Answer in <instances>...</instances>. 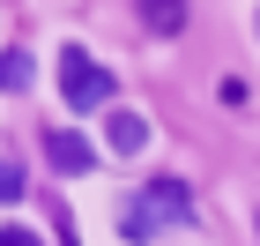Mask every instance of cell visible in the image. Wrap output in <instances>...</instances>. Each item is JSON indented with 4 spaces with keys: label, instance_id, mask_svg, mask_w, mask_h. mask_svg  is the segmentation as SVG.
<instances>
[{
    "label": "cell",
    "instance_id": "obj_1",
    "mask_svg": "<svg viewBox=\"0 0 260 246\" xmlns=\"http://www.w3.org/2000/svg\"><path fill=\"white\" fill-rule=\"evenodd\" d=\"M164 224H193V194H186V179H149L134 202H126V216H119V231H126L134 246H149Z\"/></svg>",
    "mask_w": 260,
    "mask_h": 246
},
{
    "label": "cell",
    "instance_id": "obj_2",
    "mask_svg": "<svg viewBox=\"0 0 260 246\" xmlns=\"http://www.w3.org/2000/svg\"><path fill=\"white\" fill-rule=\"evenodd\" d=\"M60 97L75 104V112H104V104H112V75H104L82 45H67V52H60Z\"/></svg>",
    "mask_w": 260,
    "mask_h": 246
},
{
    "label": "cell",
    "instance_id": "obj_3",
    "mask_svg": "<svg viewBox=\"0 0 260 246\" xmlns=\"http://www.w3.org/2000/svg\"><path fill=\"white\" fill-rule=\"evenodd\" d=\"M45 157H52V172H89V164H97V142H89V134H82V127H52V134H45Z\"/></svg>",
    "mask_w": 260,
    "mask_h": 246
},
{
    "label": "cell",
    "instance_id": "obj_4",
    "mask_svg": "<svg viewBox=\"0 0 260 246\" xmlns=\"http://www.w3.org/2000/svg\"><path fill=\"white\" fill-rule=\"evenodd\" d=\"M104 142L119 149V157H134V149H149V120H141V112H126V104H112V120H104Z\"/></svg>",
    "mask_w": 260,
    "mask_h": 246
},
{
    "label": "cell",
    "instance_id": "obj_5",
    "mask_svg": "<svg viewBox=\"0 0 260 246\" xmlns=\"http://www.w3.org/2000/svg\"><path fill=\"white\" fill-rule=\"evenodd\" d=\"M30 82H38V60H30L22 45H8V52H0V90H30Z\"/></svg>",
    "mask_w": 260,
    "mask_h": 246
},
{
    "label": "cell",
    "instance_id": "obj_6",
    "mask_svg": "<svg viewBox=\"0 0 260 246\" xmlns=\"http://www.w3.org/2000/svg\"><path fill=\"white\" fill-rule=\"evenodd\" d=\"M22 186H30V172H22L15 157H0V209H8V202H22Z\"/></svg>",
    "mask_w": 260,
    "mask_h": 246
},
{
    "label": "cell",
    "instance_id": "obj_7",
    "mask_svg": "<svg viewBox=\"0 0 260 246\" xmlns=\"http://www.w3.org/2000/svg\"><path fill=\"white\" fill-rule=\"evenodd\" d=\"M149 22L156 30H179V0H149Z\"/></svg>",
    "mask_w": 260,
    "mask_h": 246
},
{
    "label": "cell",
    "instance_id": "obj_8",
    "mask_svg": "<svg viewBox=\"0 0 260 246\" xmlns=\"http://www.w3.org/2000/svg\"><path fill=\"white\" fill-rule=\"evenodd\" d=\"M0 246H45L38 231H22V224H0Z\"/></svg>",
    "mask_w": 260,
    "mask_h": 246
},
{
    "label": "cell",
    "instance_id": "obj_9",
    "mask_svg": "<svg viewBox=\"0 0 260 246\" xmlns=\"http://www.w3.org/2000/svg\"><path fill=\"white\" fill-rule=\"evenodd\" d=\"M253 231H260V209H253Z\"/></svg>",
    "mask_w": 260,
    "mask_h": 246
},
{
    "label": "cell",
    "instance_id": "obj_10",
    "mask_svg": "<svg viewBox=\"0 0 260 246\" xmlns=\"http://www.w3.org/2000/svg\"><path fill=\"white\" fill-rule=\"evenodd\" d=\"M67 246H75V239H67Z\"/></svg>",
    "mask_w": 260,
    "mask_h": 246
}]
</instances>
